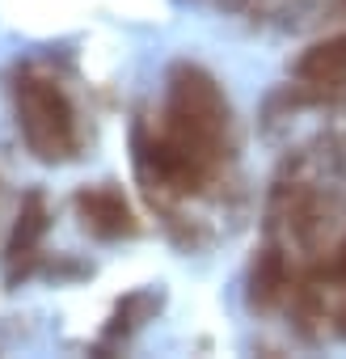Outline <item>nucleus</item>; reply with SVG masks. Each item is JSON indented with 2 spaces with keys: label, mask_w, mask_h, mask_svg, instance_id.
Here are the masks:
<instances>
[{
  "label": "nucleus",
  "mask_w": 346,
  "mask_h": 359,
  "mask_svg": "<svg viewBox=\"0 0 346 359\" xmlns=\"http://www.w3.org/2000/svg\"><path fill=\"white\" fill-rule=\"evenodd\" d=\"M338 9H342V13H346V0H338Z\"/></svg>",
  "instance_id": "10"
},
{
  "label": "nucleus",
  "mask_w": 346,
  "mask_h": 359,
  "mask_svg": "<svg viewBox=\"0 0 346 359\" xmlns=\"http://www.w3.org/2000/svg\"><path fill=\"white\" fill-rule=\"evenodd\" d=\"M13 110H18V131L26 148L43 165L72 161L81 148V118L72 97L43 72H18L13 81Z\"/></svg>",
  "instance_id": "2"
},
{
  "label": "nucleus",
  "mask_w": 346,
  "mask_h": 359,
  "mask_svg": "<svg viewBox=\"0 0 346 359\" xmlns=\"http://www.w3.org/2000/svg\"><path fill=\"white\" fill-rule=\"evenodd\" d=\"M287 283H291V275H287L283 250L279 245H262L254 254V266H249V309L270 313L287 296Z\"/></svg>",
  "instance_id": "6"
},
{
  "label": "nucleus",
  "mask_w": 346,
  "mask_h": 359,
  "mask_svg": "<svg viewBox=\"0 0 346 359\" xmlns=\"http://www.w3.org/2000/svg\"><path fill=\"white\" fill-rule=\"evenodd\" d=\"M333 334L346 342V300H338V309H333Z\"/></svg>",
  "instance_id": "9"
},
{
  "label": "nucleus",
  "mask_w": 346,
  "mask_h": 359,
  "mask_svg": "<svg viewBox=\"0 0 346 359\" xmlns=\"http://www.w3.org/2000/svg\"><path fill=\"white\" fill-rule=\"evenodd\" d=\"M47 229H51L47 195L43 191H26L22 208H18V220H13V233H9V245H5V283L9 287H18L22 279L34 275Z\"/></svg>",
  "instance_id": "4"
},
{
  "label": "nucleus",
  "mask_w": 346,
  "mask_h": 359,
  "mask_svg": "<svg viewBox=\"0 0 346 359\" xmlns=\"http://www.w3.org/2000/svg\"><path fill=\"white\" fill-rule=\"evenodd\" d=\"M321 279H325V283H346V237H342V241L333 245V254L325 258Z\"/></svg>",
  "instance_id": "8"
},
{
  "label": "nucleus",
  "mask_w": 346,
  "mask_h": 359,
  "mask_svg": "<svg viewBox=\"0 0 346 359\" xmlns=\"http://www.w3.org/2000/svg\"><path fill=\"white\" fill-rule=\"evenodd\" d=\"M296 81L300 85H312V89H342L346 85V30L342 34H329L312 47L300 51V60L291 64Z\"/></svg>",
  "instance_id": "5"
},
{
  "label": "nucleus",
  "mask_w": 346,
  "mask_h": 359,
  "mask_svg": "<svg viewBox=\"0 0 346 359\" xmlns=\"http://www.w3.org/2000/svg\"><path fill=\"white\" fill-rule=\"evenodd\" d=\"M156 304H160L156 292H135V296H127V300L114 309V317H110V325H106V338H127L131 330L144 325V317H148Z\"/></svg>",
  "instance_id": "7"
},
{
  "label": "nucleus",
  "mask_w": 346,
  "mask_h": 359,
  "mask_svg": "<svg viewBox=\"0 0 346 359\" xmlns=\"http://www.w3.org/2000/svg\"><path fill=\"white\" fill-rule=\"evenodd\" d=\"M160 135L195 165L216 173L233 152V106L224 85L195 60H178L165 72Z\"/></svg>",
  "instance_id": "1"
},
{
  "label": "nucleus",
  "mask_w": 346,
  "mask_h": 359,
  "mask_svg": "<svg viewBox=\"0 0 346 359\" xmlns=\"http://www.w3.org/2000/svg\"><path fill=\"white\" fill-rule=\"evenodd\" d=\"M72 212L81 220V229L97 241H123L139 233V220L127 203V195L114 182H97V187H81L72 195Z\"/></svg>",
  "instance_id": "3"
}]
</instances>
